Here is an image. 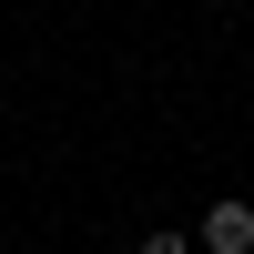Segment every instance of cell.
Listing matches in <instances>:
<instances>
[{"label":"cell","mask_w":254,"mask_h":254,"mask_svg":"<svg viewBox=\"0 0 254 254\" xmlns=\"http://www.w3.org/2000/svg\"><path fill=\"white\" fill-rule=\"evenodd\" d=\"M193 244H203V254H254V203H244V193H224L214 214H203V234H193Z\"/></svg>","instance_id":"6da1fadb"},{"label":"cell","mask_w":254,"mask_h":254,"mask_svg":"<svg viewBox=\"0 0 254 254\" xmlns=\"http://www.w3.org/2000/svg\"><path fill=\"white\" fill-rule=\"evenodd\" d=\"M142 254H193V244H183V234H142Z\"/></svg>","instance_id":"7a4b0ae2"}]
</instances>
